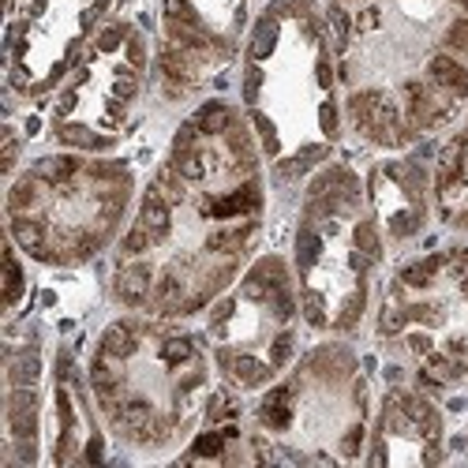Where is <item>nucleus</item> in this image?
I'll use <instances>...</instances> for the list:
<instances>
[{
	"mask_svg": "<svg viewBox=\"0 0 468 468\" xmlns=\"http://www.w3.org/2000/svg\"><path fill=\"white\" fill-rule=\"evenodd\" d=\"M270 173L240 105L210 98L176 124L112 248L124 311L195 319L259 255Z\"/></svg>",
	"mask_w": 468,
	"mask_h": 468,
	"instance_id": "nucleus-1",
	"label": "nucleus"
},
{
	"mask_svg": "<svg viewBox=\"0 0 468 468\" xmlns=\"http://www.w3.org/2000/svg\"><path fill=\"white\" fill-rule=\"evenodd\" d=\"M345 124L394 154L468 105V0H323Z\"/></svg>",
	"mask_w": 468,
	"mask_h": 468,
	"instance_id": "nucleus-2",
	"label": "nucleus"
},
{
	"mask_svg": "<svg viewBox=\"0 0 468 468\" xmlns=\"http://www.w3.org/2000/svg\"><path fill=\"white\" fill-rule=\"evenodd\" d=\"M240 109L270 184L296 187L334 162L348 132L337 57L319 0H266L240 53Z\"/></svg>",
	"mask_w": 468,
	"mask_h": 468,
	"instance_id": "nucleus-3",
	"label": "nucleus"
},
{
	"mask_svg": "<svg viewBox=\"0 0 468 468\" xmlns=\"http://www.w3.org/2000/svg\"><path fill=\"white\" fill-rule=\"evenodd\" d=\"M207 337L184 319L124 311L90 345L87 382L109 439L135 457H176L214 398Z\"/></svg>",
	"mask_w": 468,
	"mask_h": 468,
	"instance_id": "nucleus-4",
	"label": "nucleus"
},
{
	"mask_svg": "<svg viewBox=\"0 0 468 468\" xmlns=\"http://www.w3.org/2000/svg\"><path fill=\"white\" fill-rule=\"evenodd\" d=\"M386 251L364 176L348 162H326L311 173L289 255L311 334L353 337L364 326Z\"/></svg>",
	"mask_w": 468,
	"mask_h": 468,
	"instance_id": "nucleus-5",
	"label": "nucleus"
},
{
	"mask_svg": "<svg viewBox=\"0 0 468 468\" xmlns=\"http://www.w3.org/2000/svg\"><path fill=\"white\" fill-rule=\"evenodd\" d=\"M139 199L135 169L109 154L57 150L8 180L5 221L16 248L49 270H80L116 248Z\"/></svg>",
	"mask_w": 468,
	"mask_h": 468,
	"instance_id": "nucleus-6",
	"label": "nucleus"
},
{
	"mask_svg": "<svg viewBox=\"0 0 468 468\" xmlns=\"http://www.w3.org/2000/svg\"><path fill=\"white\" fill-rule=\"evenodd\" d=\"M371 382L345 337H323L255 394V464H356L371 435Z\"/></svg>",
	"mask_w": 468,
	"mask_h": 468,
	"instance_id": "nucleus-7",
	"label": "nucleus"
},
{
	"mask_svg": "<svg viewBox=\"0 0 468 468\" xmlns=\"http://www.w3.org/2000/svg\"><path fill=\"white\" fill-rule=\"evenodd\" d=\"M375 341L423 389H468V244L389 270L375 300Z\"/></svg>",
	"mask_w": 468,
	"mask_h": 468,
	"instance_id": "nucleus-8",
	"label": "nucleus"
},
{
	"mask_svg": "<svg viewBox=\"0 0 468 468\" xmlns=\"http://www.w3.org/2000/svg\"><path fill=\"white\" fill-rule=\"evenodd\" d=\"M203 315L214 371L237 394H259L303 353L307 323L292 262L282 251H259Z\"/></svg>",
	"mask_w": 468,
	"mask_h": 468,
	"instance_id": "nucleus-9",
	"label": "nucleus"
},
{
	"mask_svg": "<svg viewBox=\"0 0 468 468\" xmlns=\"http://www.w3.org/2000/svg\"><path fill=\"white\" fill-rule=\"evenodd\" d=\"M154 75L150 37L135 19L116 16L101 27L83 60L57 87L49 135L60 150L109 154L132 132Z\"/></svg>",
	"mask_w": 468,
	"mask_h": 468,
	"instance_id": "nucleus-10",
	"label": "nucleus"
},
{
	"mask_svg": "<svg viewBox=\"0 0 468 468\" xmlns=\"http://www.w3.org/2000/svg\"><path fill=\"white\" fill-rule=\"evenodd\" d=\"M121 0H8L5 80L23 101H42L83 60Z\"/></svg>",
	"mask_w": 468,
	"mask_h": 468,
	"instance_id": "nucleus-11",
	"label": "nucleus"
},
{
	"mask_svg": "<svg viewBox=\"0 0 468 468\" xmlns=\"http://www.w3.org/2000/svg\"><path fill=\"white\" fill-rule=\"evenodd\" d=\"M255 0H158L154 80L165 101L199 98L240 60Z\"/></svg>",
	"mask_w": 468,
	"mask_h": 468,
	"instance_id": "nucleus-12",
	"label": "nucleus"
},
{
	"mask_svg": "<svg viewBox=\"0 0 468 468\" xmlns=\"http://www.w3.org/2000/svg\"><path fill=\"white\" fill-rule=\"evenodd\" d=\"M446 453V416L431 401L423 386L394 382L382 394L375 416L364 461L382 468H405V464H442Z\"/></svg>",
	"mask_w": 468,
	"mask_h": 468,
	"instance_id": "nucleus-13",
	"label": "nucleus"
},
{
	"mask_svg": "<svg viewBox=\"0 0 468 468\" xmlns=\"http://www.w3.org/2000/svg\"><path fill=\"white\" fill-rule=\"evenodd\" d=\"M364 187L382 240L394 251L416 244L435 218V162L412 146L382 154L367 169Z\"/></svg>",
	"mask_w": 468,
	"mask_h": 468,
	"instance_id": "nucleus-14",
	"label": "nucleus"
},
{
	"mask_svg": "<svg viewBox=\"0 0 468 468\" xmlns=\"http://www.w3.org/2000/svg\"><path fill=\"white\" fill-rule=\"evenodd\" d=\"M46 360L42 334L8 326L5 341V464L46 461Z\"/></svg>",
	"mask_w": 468,
	"mask_h": 468,
	"instance_id": "nucleus-15",
	"label": "nucleus"
},
{
	"mask_svg": "<svg viewBox=\"0 0 468 468\" xmlns=\"http://www.w3.org/2000/svg\"><path fill=\"white\" fill-rule=\"evenodd\" d=\"M109 431L94 405L87 371L75 364L71 348L60 345L49 371V409H46V461L57 468L98 464L109 457Z\"/></svg>",
	"mask_w": 468,
	"mask_h": 468,
	"instance_id": "nucleus-16",
	"label": "nucleus"
},
{
	"mask_svg": "<svg viewBox=\"0 0 468 468\" xmlns=\"http://www.w3.org/2000/svg\"><path fill=\"white\" fill-rule=\"evenodd\" d=\"M244 394L237 389H214V398L203 412V423L195 427L187 446L176 453L184 464H255L251 461V420L240 405Z\"/></svg>",
	"mask_w": 468,
	"mask_h": 468,
	"instance_id": "nucleus-17",
	"label": "nucleus"
},
{
	"mask_svg": "<svg viewBox=\"0 0 468 468\" xmlns=\"http://www.w3.org/2000/svg\"><path fill=\"white\" fill-rule=\"evenodd\" d=\"M435 218L450 232L468 237V105L435 154Z\"/></svg>",
	"mask_w": 468,
	"mask_h": 468,
	"instance_id": "nucleus-18",
	"label": "nucleus"
},
{
	"mask_svg": "<svg viewBox=\"0 0 468 468\" xmlns=\"http://www.w3.org/2000/svg\"><path fill=\"white\" fill-rule=\"evenodd\" d=\"M23 259H27V255H23V251L16 248V240L8 237V251H5V274H8V282H5V311H8V319H16V311H19V303L27 300V289H30Z\"/></svg>",
	"mask_w": 468,
	"mask_h": 468,
	"instance_id": "nucleus-19",
	"label": "nucleus"
},
{
	"mask_svg": "<svg viewBox=\"0 0 468 468\" xmlns=\"http://www.w3.org/2000/svg\"><path fill=\"white\" fill-rule=\"evenodd\" d=\"M19 173V132H16V124H8L5 128V176L12 180Z\"/></svg>",
	"mask_w": 468,
	"mask_h": 468,
	"instance_id": "nucleus-20",
	"label": "nucleus"
}]
</instances>
